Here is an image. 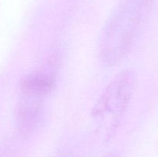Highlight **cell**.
<instances>
[{"label": "cell", "mask_w": 158, "mask_h": 157, "mask_svg": "<svg viewBox=\"0 0 158 157\" xmlns=\"http://www.w3.org/2000/svg\"><path fill=\"white\" fill-rule=\"evenodd\" d=\"M154 0H120L100 34L97 52L100 61L113 66L132 49L152 8Z\"/></svg>", "instance_id": "6da1fadb"}, {"label": "cell", "mask_w": 158, "mask_h": 157, "mask_svg": "<svg viewBox=\"0 0 158 157\" xmlns=\"http://www.w3.org/2000/svg\"><path fill=\"white\" fill-rule=\"evenodd\" d=\"M135 87V75L123 69L114 76L92 110L93 117L106 131H115L129 106Z\"/></svg>", "instance_id": "7a4b0ae2"}, {"label": "cell", "mask_w": 158, "mask_h": 157, "mask_svg": "<svg viewBox=\"0 0 158 157\" xmlns=\"http://www.w3.org/2000/svg\"><path fill=\"white\" fill-rule=\"evenodd\" d=\"M46 99L20 93L16 109V126L23 135L35 132L43 121Z\"/></svg>", "instance_id": "3957f363"}, {"label": "cell", "mask_w": 158, "mask_h": 157, "mask_svg": "<svg viewBox=\"0 0 158 157\" xmlns=\"http://www.w3.org/2000/svg\"><path fill=\"white\" fill-rule=\"evenodd\" d=\"M54 86L55 76L52 72H35L22 80L20 93L46 99L53 90Z\"/></svg>", "instance_id": "277c9868"}, {"label": "cell", "mask_w": 158, "mask_h": 157, "mask_svg": "<svg viewBox=\"0 0 158 157\" xmlns=\"http://www.w3.org/2000/svg\"><path fill=\"white\" fill-rule=\"evenodd\" d=\"M104 157H119V155H117L116 152H110V153L107 154L106 155H105Z\"/></svg>", "instance_id": "5b68a950"}, {"label": "cell", "mask_w": 158, "mask_h": 157, "mask_svg": "<svg viewBox=\"0 0 158 157\" xmlns=\"http://www.w3.org/2000/svg\"><path fill=\"white\" fill-rule=\"evenodd\" d=\"M65 157H69V156H65Z\"/></svg>", "instance_id": "8992f818"}]
</instances>
